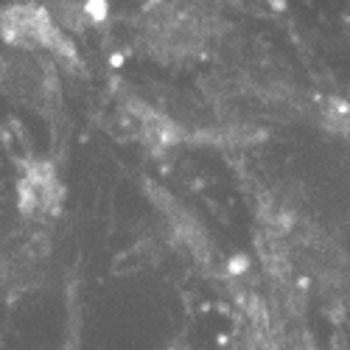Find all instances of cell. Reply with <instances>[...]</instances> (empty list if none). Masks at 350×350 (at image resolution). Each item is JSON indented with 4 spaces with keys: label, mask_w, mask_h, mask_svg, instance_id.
Here are the masks:
<instances>
[{
    "label": "cell",
    "mask_w": 350,
    "mask_h": 350,
    "mask_svg": "<svg viewBox=\"0 0 350 350\" xmlns=\"http://www.w3.org/2000/svg\"><path fill=\"white\" fill-rule=\"evenodd\" d=\"M216 17L199 0H149L137 17V45L163 62H185L208 48Z\"/></svg>",
    "instance_id": "cell-1"
},
{
    "label": "cell",
    "mask_w": 350,
    "mask_h": 350,
    "mask_svg": "<svg viewBox=\"0 0 350 350\" xmlns=\"http://www.w3.org/2000/svg\"><path fill=\"white\" fill-rule=\"evenodd\" d=\"M0 37L12 51L76 62V48L68 31L53 20L51 9H42L37 3H12L0 12Z\"/></svg>",
    "instance_id": "cell-2"
},
{
    "label": "cell",
    "mask_w": 350,
    "mask_h": 350,
    "mask_svg": "<svg viewBox=\"0 0 350 350\" xmlns=\"http://www.w3.org/2000/svg\"><path fill=\"white\" fill-rule=\"evenodd\" d=\"M0 87L12 101L28 109H48L59 98L56 68L42 53L12 51L0 62Z\"/></svg>",
    "instance_id": "cell-3"
},
{
    "label": "cell",
    "mask_w": 350,
    "mask_h": 350,
    "mask_svg": "<svg viewBox=\"0 0 350 350\" xmlns=\"http://www.w3.org/2000/svg\"><path fill=\"white\" fill-rule=\"evenodd\" d=\"M20 205L28 216H53L62 205V183L53 165L34 163L20 177Z\"/></svg>",
    "instance_id": "cell-4"
},
{
    "label": "cell",
    "mask_w": 350,
    "mask_h": 350,
    "mask_svg": "<svg viewBox=\"0 0 350 350\" xmlns=\"http://www.w3.org/2000/svg\"><path fill=\"white\" fill-rule=\"evenodd\" d=\"M51 14L65 31H90L107 23V0H51Z\"/></svg>",
    "instance_id": "cell-5"
}]
</instances>
